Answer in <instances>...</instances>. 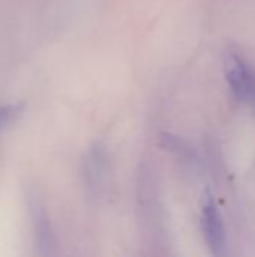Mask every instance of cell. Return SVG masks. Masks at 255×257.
Here are the masks:
<instances>
[{
    "label": "cell",
    "mask_w": 255,
    "mask_h": 257,
    "mask_svg": "<svg viewBox=\"0 0 255 257\" xmlns=\"http://www.w3.org/2000/svg\"><path fill=\"white\" fill-rule=\"evenodd\" d=\"M26 206L30 217V226L33 232L35 247L38 254L51 256L56 253V236L54 230L44 205V200L39 194V190L33 185L26 188Z\"/></svg>",
    "instance_id": "cell-1"
},
{
    "label": "cell",
    "mask_w": 255,
    "mask_h": 257,
    "mask_svg": "<svg viewBox=\"0 0 255 257\" xmlns=\"http://www.w3.org/2000/svg\"><path fill=\"white\" fill-rule=\"evenodd\" d=\"M200 226H201L203 238H204V242H206L209 251L215 256L225 254L227 253L225 226H224L221 212H219L210 191L204 193V197L201 202Z\"/></svg>",
    "instance_id": "cell-2"
},
{
    "label": "cell",
    "mask_w": 255,
    "mask_h": 257,
    "mask_svg": "<svg viewBox=\"0 0 255 257\" xmlns=\"http://www.w3.org/2000/svg\"><path fill=\"white\" fill-rule=\"evenodd\" d=\"M108 176V155L101 143H95L89 148L83 161V178L87 193L96 197L104 190L105 179Z\"/></svg>",
    "instance_id": "cell-3"
},
{
    "label": "cell",
    "mask_w": 255,
    "mask_h": 257,
    "mask_svg": "<svg viewBox=\"0 0 255 257\" xmlns=\"http://www.w3.org/2000/svg\"><path fill=\"white\" fill-rule=\"evenodd\" d=\"M225 78L233 93L242 101L255 99V72L237 54L228 57L225 65Z\"/></svg>",
    "instance_id": "cell-4"
},
{
    "label": "cell",
    "mask_w": 255,
    "mask_h": 257,
    "mask_svg": "<svg viewBox=\"0 0 255 257\" xmlns=\"http://www.w3.org/2000/svg\"><path fill=\"white\" fill-rule=\"evenodd\" d=\"M23 110V105H5L0 107V126L8 125L12 122Z\"/></svg>",
    "instance_id": "cell-5"
}]
</instances>
